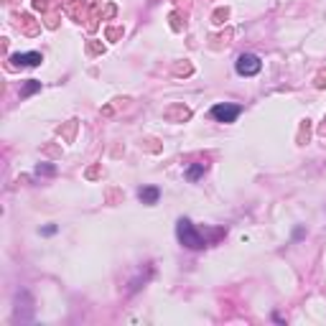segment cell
<instances>
[{"label":"cell","instance_id":"cell-1","mask_svg":"<svg viewBox=\"0 0 326 326\" xmlns=\"http://www.w3.org/2000/svg\"><path fill=\"white\" fill-rule=\"evenodd\" d=\"M176 232H179L181 245L189 247V250H201V247L206 245V240L194 229V225H191L189 219H179V227H176Z\"/></svg>","mask_w":326,"mask_h":326},{"label":"cell","instance_id":"cell-9","mask_svg":"<svg viewBox=\"0 0 326 326\" xmlns=\"http://www.w3.org/2000/svg\"><path fill=\"white\" fill-rule=\"evenodd\" d=\"M225 18H227V8H225V10H217V13H214V23H225Z\"/></svg>","mask_w":326,"mask_h":326},{"label":"cell","instance_id":"cell-11","mask_svg":"<svg viewBox=\"0 0 326 326\" xmlns=\"http://www.w3.org/2000/svg\"><path fill=\"white\" fill-rule=\"evenodd\" d=\"M316 87H326V74H319V82H316Z\"/></svg>","mask_w":326,"mask_h":326},{"label":"cell","instance_id":"cell-10","mask_svg":"<svg viewBox=\"0 0 326 326\" xmlns=\"http://www.w3.org/2000/svg\"><path fill=\"white\" fill-rule=\"evenodd\" d=\"M36 173H54V168H51V166H38Z\"/></svg>","mask_w":326,"mask_h":326},{"label":"cell","instance_id":"cell-2","mask_svg":"<svg viewBox=\"0 0 326 326\" xmlns=\"http://www.w3.org/2000/svg\"><path fill=\"white\" fill-rule=\"evenodd\" d=\"M234 69H237L240 77H255V74L262 69V62H260V56H255V54H242V56H237Z\"/></svg>","mask_w":326,"mask_h":326},{"label":"cell","instance_id":"cell-8","mask_svg":"<svg viewBox=\"0 0 326 326\" xmlns=\"http://www.w3.org/2000/svg\"><path fill=\"white\" fill-rule=\"evenodd\" d=\"M41 90V82H36V79H31V82H26V87L21 90V97H28V95H33V92H38Z\"/></svg>","mask_w":326,"mask_h":326},{"label":"cell","instance_id":"cell-7","mask_svg":"<svg viewBox=\"0 0 326 326\" xmlns=\"http://www.w3.org/2000/svg\"><path fill=\"white\" fill-rule=\"evenodd\" d=\"M18 28H23L26 33H36V31H38L36 26H31V16H21V18H18Z\"/></svg>","mask_w":326,"mask_h":326},{"label":"cell","instance_id":"cell-5","mask_svg":"<svg viewBox=\"0 0 326 326\" xmlns=\"http://www.w3.org/2000/svg\"><path fill=\"white\" fill-rule=\"evenodd\" d=\"M138 196H140V201H143V204H156V201H158V196H161V191H158L156 186H145V189H140V191H138Z\"/></svg>","mask_w":326,"mask_h":326},{"label":"cell","instance_id":"cell-6","mask_svg":"<svg viewBox=\"0 0 326 326\" xmlns=\"http://www.w3.org/2000/svg\"><path fill=\"white\" fill-rule=\"evenodd\" d=\"M204 171H206V163H194V166L186 171V179H189V181H196Z\"/></svg>","mask_w":326,"mask_h":326},{"label":"cell","instance_id":"cell-3","mask_svg":"<svg viewBox=\"0 0 326 326\" xmlns=\"http://www.w3.org/2000/svg\"><path fill=\"white\" fill-rule=\"evenodd\" d=\"M240 112H242V107L240 105H227V102H222V105H214L212 107V117L217 123H234L237 117H240Z\"/></svg>","mask_w":326,"mask_h":326},{"label":"cell","instance_id":"cell-4","mask_svg":"<svg viewBox=\"0 0 326 326\" xmlns=\"http://www.w3.org/2000/svg\"><path fill=\"white\" fill-rule=\"evenodd\" d=\"M10 62H13V66H38L43 59H41V54L31 51V54H16Z\"/></svg>","mask_w":326,"mask_h":326}]
</instances>
